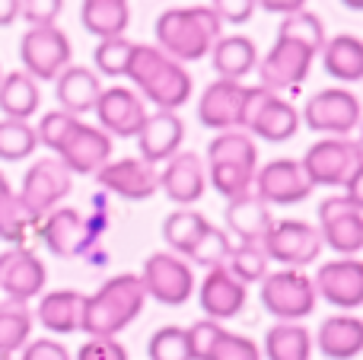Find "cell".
<instances>
[{
    "instance_id": "obj_1",
    "label": "cell",
    "mask_w": 363,
    "mask_h": 360,
    "mask_svg": "<svg viewBox=\"0 0 363 360\" xmlns=\"http://www.w3.org/2000/svg\"><path fill=\"white\" fill-rule=\"evenodd\" d=\"M325 48V26L315 13L300 10L284 16L271 51L258 61V80L268 93L296 89L313 70V61Z\"/></svg>"
},
{
    "instance_id": "obj_2",
    "label": "cell",
    "mask_w": 363,
    "mask_h": 360,
    "mask_svg": "<svg viewBox=\"0 0 363 360\" xmlns=\"http://www.w3.org/2000/svg\"><path fill=\"white\" fill-rule=\"evenodd\" d=\"M38 144L48 147L70 176H96L112 159V137L67 112H45L35 128Z\"/></svg>"
},
{
    "instance_id": "obj_3",
    "label": "cell",
    "mask_w": 363,
    "mask_h": 360,
    "mask_svg": "<svg viewBox=\"0 0 363 360\" xmlns=\"http://www.w3.org/2000/svg\"><path fill=\"white\" fill-rule=\"evenodd\" d=\"M125 77L138 86L140 99L157 106V112H176L191 99V74L185 70V64L172 61L157 45L134 42Z\"/></svg>"
},
{
    "instance_id": "obj_4",
    "label": "cell",
    "mask_w": 363,
    "mask_h": 360,
    "mask_svg": "<svg viewBox=\"0 0 363 360\" xmlns=\"http://www.w3.org/2000/svg\"><path fill=\"white\" fill-rule=\"evenodd\" d=\"M153 35H157V48L163 55L185 64L211 57L213 45L223 35V23L211 6H172V10L160 13Z\"/></svg>"
},
{
    "instance_id": "obj_5",
    "label": "cell",
    "mask_w": 363,
    "mask_h": 360,
    "mask_svg": "<svg viewBox=\"0 0 363 360\" xmlns=\"http://www.w3.org/2000/svg\"><path fill=\"white\" fill-rule=\"evenodd\" d=\"M147 291L140 274H115L93 297L83 300V325L89 338H115L144 313Z\"/></svg>"
},
{
    "instance_id": "obj_6",
    "label": "cell",
    "mask_w": 363,
    "mask_h": 360,
    "mask_svg": "<svg viewBox=\"0 0 363 360\" xmlns=\"http://www.w3.org/2000/svg\"><path fill=\"white\" fill-rule=\"evenodd\" d=\"M207 179L226 201L252 191L258 172V150L255 140L245 131H220L207 144Z\"/></svg>"
},
{
    "instance_id": "obj_7",
    "label": "cell",
    "mask_w": 363,
    "mask_h": 360,
    "mask_svg": "<svg viewBox=\"0 0 363 360\" xmlns=\"http://www.w3.org/2000/svg\"><path fill=\"white\" fill-rule=\"evenodd\" d=\"M309 185L322 189H345L351 176L363 166V150L351 137H322L300 159Z\"/></svg>"
},
{
    "instance_id": "obj_8",
    "label": "cell",
    "mask_w": 363,
    "mask_h": 360,
    "mask_svg": "<svg viewBox=\"0 0 363 360\" xmlns=\"http://www.w3.org/2000/svg\"><path fill=\"white\" fill-rule=\"evenodd\" d=\"M262 306L277 319V322H300V319L313 316L315 310V287L306 271L296 268H281V271H268L262 281Z\"/></svg>"
},
{
    "instance_id": "obj_9",
    "label": "cell",
    "mask_w": 363,
    "mask_h": 360,
    "mask_svg": "<svg viewBox=\"0 0 363 360\" xmlns=\"http://www.w3.org/2000/svg\"><path fill=\"white\" fill-rule=\"evenodd\" d=\"M252 137H262L268 144H284L300 131V112L284 99L281 93H268L264 86H249V99H245L242 128Z\"/></svg>"
},
{
    "instance_id": "obj_10",
    "label": "cell",
    "mask_w": 363,
    "mask_h": 360,
    "mask_svg": "<svg viewBox=\"0 0 363 360\" xmlns=\"http://www.w3.org/2000/svg\"><path fill=\"white\" fill-rule=\"evenodd\" d=\"M70 48L67 32H61L57 26H35L23 35L19 42V61L23 70L32 77L35 83H51L70 67Z\"/></svg>"
},
{
    "instance_id": "obj_11",
    "label": "cell",
    "mask_w": 363,
    "mask_h": 360,
    "mask_svg": "<svg viewBox=\"0 0 363 360\" xmlns=\"http://www.w3.org/2000/svg\"><path fill=\"white\" fill-rule=\"evenodd\" d=\"M70 189H74V176H70L67 166L57 157H42L26 169L23 189H19L16 195H19V201L26 204V210H29L35 220H42L45 214H51V210L70 195Z\"/></svg>"
},
{
    "instance_id": "obj_12",
    "label": "cell",
    "mask_w": 363,
    "mask_h": 360,
    "mask_svg": "<svg viewBox=\"0 0 363 360\" xmlns=\"http://www.w3.org/2000/svg\"><path fill=\"white\" fill-rule=\"evenodd\" d=\"M262 249L268 261H277L284 268H296L303 271L306 265L319 261L322 255V236L313 223L306 220H274L268 236L262 240Z\"/></svg>"
},
{
    "instance_id": "obj_13",
    "label": "cell",
    "mask_w": 363,
    "mask_h": 360,
    "mask_svg": "<svg viewBox=\"0 0 363 360\" xmlns=\"http://www.w3.org/2000/svg\"><path fill=\"white\" fill-rule=\"evenodd\" d=\"M360 99L345 86L319 89L303 106L306 128L315 134H328V137H347L360 125Z\"/></svg>"
},
{
    "instance_id": "obj_14",
    "label": "cell",
    "mask_w": 363,
    "mask_h": 360,
    "mask_svg": "<svg viewBox=\"0 0 363 360\" xmlns=\"http://www.w3.org/2000/svg\"><path fill=\"white\" fill-rule=\"evenodd\" d=\"M140 284H144L147 297H153L157 303L182 306L194 293V274H191V265L182 255L153 252L147 255L144 268H140Z\"/></svg>"
},
{
    "instance_id": "obj_15",
    "label": "cell",
    "mask_w": 363,
    "mask_h": 360,
    "mask_svg": "<svg viewBox=\"0 0 363 360\" xmlns=\"http://www.w3.org/2000/svg\"><path fill=\"white\" fill-rule=\"evenodd\" d=\"M96 233H99V227L74 208H55L38 220V236H42L45 249L57 259L86 255L89 246L96 242Z\"/></svg>"
},
{
    "instance_id": "obj_16",
    "label": "cell",
    "mask_w": 363,
    "mask_h": 360,
    "mask_svg": "<svg viewBox=\"0 0 363 360\" xmlns=\"http://www.w3.org/2000/svg\"><path fill=\"white\" fill-rule=\"evenodd\" d=\"M319 236L322 246L338 252L341 259H354L363 252V210H357L345 195H332L319 204Z\"/></svg>"
},
{
    "instance_id": "obj_17",
    "label": "cell",
    "mask_w": 363,
    "mask_h": 360,
    "mask_svg": "<svg viewBox=\"0 0 363 360\" xmlns=\"http://www.w3.org/2000/svg\"><path fill=\"white\" fill-rule=\"evenodd\" d=\"M252 191L262 198L264 204H277V208H290V204H300L313 195V185H309L306 172H303L300 159H271V163L258 166Z\"/></svg>"
},
{
    "instance_id": "obj_18",
    "label": "cell",
    "mask_w": 363,
    "mask_h": 360,
    "mask_svg": "<svg viewBox=\"0 0 363 360\" xmlns=\"http://www.w3.org/2000/svg\"><path fill=\"white\" fill-rule=\"evenodd\" d=\"M315 297L341 313H351L363 306V261L360 259H332L319 265L313 278Z\"/></svg>"
},
{
    "instance_id": "obj_19",
    "label": "cell",
    "mask_w": 363,
    "mask_h": 360,
    "mask_svg": "<svg viewBox=\"0 0 363 360\" xmlns=\"http://www.w3.org/2000/svg\"><path fill=\"white\" fill-rule=\"evenodd\" d=\"M249 86L242 80H213L198 99V121L211 131H239L242 128Z\"/></svg>"
},
{
    "instance_id": "obj_20",
    "label": "cell",
    "mask_w": 363,
    "mask_h": 360,
    "mask_svg": "<svg viewBox=\"0 0 363 360\" xmlns=\"http://www.w3.org/2000/svg\"><path fill=\"white\" fill-rule=\"evenodd\" d=\"M191 360H262V351L252 338L233 335L213 319H198L191 329H185Z\"/></svg>"
},
{
    "instance_id": "obj_21",
    "label": "cell",
    "mask_w": 363,
    "mask_h": 360,
    "mask_svg": "<svg viewBox=\"0 0 363 360\" xmlns=\"http://www.w3.org/2000/svg\"><path fill=\"white\" fill-rule=\"evenodd\" d=\"M45 271L42 259L26 246H13L0 255V293L13 303H29L45 291Z\"/></svg>"
},
{
    "instance_id": "obj_22",
    "label": "cell",
    "mask_w": 363,
    "mask_h": 360,
    "mask_svg": "<svg viewBox=\"0 0 363 360\" xmlns=\"http://www.w3.org/2000/svg\"><path fill=\"white\" fill-rule=\"evenodd\" d=\"M96 182L106 191L125 198V201H147L160 191V172L157 166H150L140 157H121V159H108L99 172Z\"/></svg>"
},
{
    "instance_id": "obj_23",
    "label": "cell",
    "mask_w": 363,
    "mask_h": 360,
    "mask_svg": "<svg viewBox=\"0 0 363 360\" xmlns=\"http://www.w3.org/2000/svg\"><path fill=\"white\" fill-rule=\"evenodd\" d=\"M96 118L108 137H138L140 125L147 121V106L131 86H108L99 93Z\"/></svg>"
},
{
    "instance_id": "obj_24",
    "label": "cell",
    "mask_w": 363,
    "mask_h": 360,
    "mask_svg": "<svg viewBox=\"0 0 363 360\" xmlns=\"http://www.w3.org/2000/svg\"><path fill=\"white\" fill-rule=\"evenodd\" d=\"M204 189H207V169L198 153L179 150L172 159H166V169L160 172V191H163L172 204L188 208V204L201 201Z\"/></svg>"
},
{
    "instance_id": "obj_25",
    "label": "cell",
    "mask_w": 363,
    "mask_h": 360,
    "mask_svg": "<svg viewBox=\"0 0 363 360\" xmlns=\"http://www.w3.org/2000/svg\"><path fill=\"white\" fill-rule=\"evenodd\" d=\"M245 300H249V291H245V284H239V281L226 271V265L211 268L198 287V303H201V310H204V316L213 319V322L239 316V313L245 310Z\"/></svg>"
},
{
    "instance_id": "obj_26",
    "label": "cell",
    "mask_w": 363,
    "mask_h": 360,
    "mask_svg": "<svg viewBox=\"0 0 363 360\" xmlns=\"http://www.w3.org/2000/svg\"><path fill=\"white\" fill-rule=\"evenodd\" d=\"M182 140H185V125L176 112H147V121L138 131L140 159L150 166L166 163L182 150Z\"/></svg>"
},
{
    "instance_id": "obj_27",
    "label": "cell",
    "mask_w": 363,
    "mask_h": 360,
    "mask_svg": "<svg viewBox=\"0 0 363 360\" xmlns=\"http://www.w3.org/2000/svg\"><path fill=\"white\" fill-rule=\"evenodd\" d=\"M223 217H226V230H230L239 242H245V246H262L268 230L274 227L271 208L255 195V191H245V195L226 201Z\"/></svg>"
},
{
    "instance_id": "obj_28",
    "label": "cell",
    "mask_w": 363,
    "mask_h": 360,
    "mask_svg": "<svg viewBox=\"0 0 363 360\" xmlns=\"http://www.w3.org/2000/svg\"><path fill=\"white\" fill-rule=\"evenodd\" d=\"M315 348L328 360H354L363 354V319L351 316V313H338L328 316L319 325L315 335Z\"/></svg>"
},
{
    "instance_id": "obj_29",
    "label": "cell",
    "mask_w": 363,
    "mask_h": 360,
    "mask_svg": "<svg viewBox=\"0 0 363 360\" xmlns=\"http://www.w3.org/2000/svg\"><path fill=\"white\" fill-rule=\"evenodd\" d=\"M99 93H102L99 74L89 67H80V64H70L55 80V96H57L61 112L77 115V118H80L83 112H93L96 102H99Z\"/></svg>"
},
{
    "instance_id": "obj_30",
    "label": "cell",
    "mask_w": 363,
    "mask_h": 360,
    "mask_svg": "<svg viewBox=\"0 0 363 360\" xmlns=\"http://www.w3.org/2000/svg\"><path fill=\"white\" fill-rule=\"evenodd\" d=\"M83 300L86 297L80 291H51L38 300L32 319H38V325L51 335H74L83 325Z\"/></svg>"
},
{
    "instance_id": "obj_31",
    "label": "cell",
    "mask_w": 363,
    "mask_h": 360,
    "mask_svg": "<svg viewBox=\"0 0 363 360\" xmlns=\"http://www.w3.org/2000/svg\"><path fill=\"white\" fill-rule=\"evenodd\" d=\"M322 67L328 77L341 83H360L363 80V38L351 35V32H341V35L325 38V48H322Z\"/></svg>"
},
{
    "instance_id": "obj_32",
    "label": "cell",
    "mask_w": 363,
    "mask_h": 360,
    "mask_svg": "<svg viewBox=\"0 0 363 360\" xmlns=\"http://www.w3.org/2000/svg\"><path fill=\"white\" fill-rule=\"evenodd\" d=\"M211 64L220 80H242L258 67V48L249 35H220L211 51Z\"/></svg>"
},
{
    "instance_id": "obj_33",
    "label": "cell",
    "mask_w": 363,
    "mask_h": 360,
    "mask_svg": "<svg viewBox=\"0 0 363 360\" xmlns=\"http://www.w3.org/2000/svg\"><path fill=\"white\" fill-rule=\"evenodd\" d=\"M42 106V89L26 70H13V74L0 77V112L4 118L13 121H29Z\"/></svg>"
},
{
    "instance_id": "obj_34",
    "label": "cell",
    "mask_w": 363,
    "mask_h": 360,
    "mask_svg": "<svg viewBox=\"0 0 363 360\" xmlns=\"http://www.w3.org/2000/svg\"><path fill=\"white\" fill-rule=\"evenodd\" d=\"M80 23L89 35L99 42L106 38H121L131 23V10L128 0H83L80 4Z\"/></svg>"
},
{
    "instance_id": "obj_35",
    "label": "cell",
    "mask_w": 363,
    "mask_h": 360,
    "mask_svg": "<svg viewBox=\"0 0 363 360\" xmlns=\"http://www.w3.org/2000/svg\"><path fill=\"white\" fill-rule=\"evenodd\" d=\"M32 230H38V220L26 210V204L19 201V195L10 189L6 176L0 172V240L10 242V246H23Z\"/></svg>"
},
{
    "instance_id": "obj_36",
    "label": "cell",
    "mask_w": 363,
    "mask_h": 360,
    "mask_svg": "<svg viewBox=\"0 0 363 360\" xmlns=\"http://www.w3.org/2000/svg\"><path fill=\"white\" fill-rule=\"evenodd\" d=\"M268 360H309L313 357V335L300 322H277L264 335V351Z\"/></svg>"
},
{
    "instance_id": "obj_37",
    "label": "cell",
    "mask_w": 363,
    "mask_h": 360,
    "mask_svg": "<svg viewBox=\"0 0 363 360\" xmlns=\"http://www.w3.org/2000/svg\"><path fill=\"white\" fill-rule=\"evenodd\" d=\"M32 322L35 319L26 303H13V300L0 303V357H13L29 344Z\"/></svg>"
},
{
    "instance_id": "obj_38",
    "label": "cell",
    "mask_w": 363,
    "mask_h": 360,
    "mask_svg": "<svg viewBox=\"0 0 363 360\" xmlns=\"http://www.w3.org/2000/svg\"><path fill=\"white\" fill-rule=\"evenodd\" d=\"M204 230H207L204 214H198L191 208H179L163 220V240L172 249V255H188Z\"/></svg>"
},
{
    "instance_id": "obj_39",
    "label": "cell",
    "mask_w": 363,
    "mask_h": 360,
    "mask_svg": "<svg viewBox=\"0 0 363 360\" xmlns=\"http://www.w3.org/2000/svg\"><path fill=\"white\" fill-rule=\"evenodd\" d=\"M38 147V134L29 121H13L4 118L0 121V159L4 163H19L29 159Z\"/></svg>"
},
{
    "instance_id": "obj_40",
    "label": "cell",
    "mask_w": 363,
    "mask_h": 360,
    "mask_svg": "<svg viewBox=\"0 0 363 360\" xmlns=\"http://www.w3.org/2000/svg\"><path fill=\"white\" fill-rule=\"evenodd\" d=\"M226 271L239 281V284H262L264 274H268V255H264L262 246H233L230 259H226Z\"/></svg>"
},
{
    "instance_id": "obj_41",
    "label": "cell",
    "mask_w": 363,
    "mask_h": 360,
    "mask_svg": "<svg viewBox=\"0 0 363 360\" xmlns=\"http://www.w3.org/2000/svg\"><path fill=\"white\" fill-rule=\"evenodd\" d=\"M233 252V242H230V233L226 230H217L213 223H207V230L201 233V240L191 246V252L185 255L191 265H201V268H220L226 265V259H230Z\"/></svg>"
},
{
    "instance_id": "obj_42",
    "label": "cell",
    "mask_w": 363,
    "mask_h": 360,
    "mask_svg": "<svg viewBox=\"0 0 363 360\" xmlns=\"http://www.w3.org/2000/svg\"><path fill=\"white\" fill-rule=\"evenodd\" d=\"M131 51H134V42L131 38H106V42L96 45L93 51V61H96V70L102 77H125L128 74V61H131Z\"/></svg>"
},
{
    "instance_id": "obj_43",
    "label": "cell",
    "mask_w": 363,
    "mask_h": 360,
    "mask_svg": "<svg viewBox=\"0 0 363 360\" xmlns=\"http://www.w3.org/2000/svg\"><path fill=\"white\" fill-rule=\"evenodd\" d=\"M147 357L150 360H191V348H188V335L179 325H163L153 332L147 342Z\"/></svg>"
},
{
    "instance_id": "obj_44",
    "label": "cell",
    "mask_w": 363,
    "mask_h": 360,
    "mask_svg": "<svg viewBox=\"0 0 363 360\" xmlns=\"http://www.w3.org/2000/svg\"><path fill=\"white\" fill-rule=\"evenodd\" d=\"M61 10H64V0H19V16L29 23V29H35V26H55Z\"/></svg>"
},
{
    "instance_id": "obj_45",
    "label": "cell",
    "mask_w": 363,
    "mask_h": 360,
    "mask_svg": "<svg viewBox=\"0 0 363 360\" xmlns=\"http://www.w3.org/2000/svg\"><path fill=\"white\" fill-rule=\"evenodd\" d=\"M77 360H128V351L118 338H89L80 344Z\"/></svg>"
},
{
    "instance_id": "obj_46",
    "label": "cell",
    "mask_w": 363,
    "mask_h": 360,
    "mask_svg": "<svg viewBox=\"0 0 363 360\" xmlns=\"http://www.w3.org/2000/svg\"><path fill=\"white\" fill-rule=\"evenodd\" d=\"M213 13H217L220 23H230V26H242L252 19V13L258 10L255 0H213L211 6Z\"/></svg>"
},
{
    "instance_id": "obj_47",
    "label": "cell",
    "mask_w": 363,
    "mask_h": 360,
    "mask_svg": "<svg viewBox=\"0 0 363 360\" xmlns=\"http://www.w3.org/2000/svg\"><path fill=\"white\" fill-rule=\"evenodd\" d=\"M19 360H70V354L61 342H55V338H35V342H29L23 348Z\"/></svg>"
},
{
    "instance_id": "obj_48",
    "label": "cell",
    "mask_w": 363,
    "mask_h": 360,
    "mask_svg": "<svg viewBox=\"0 0 363 360\" xmlns=\"http://www.w3.org/2000/svg\"><path fill=\"white\" fill-rule=\"evenodd\" d=\"M264 13H277V16H294V13L306 10V0H255Z\"/></svg>"
},
{
    "instance_id": "obj_49",
    "label": "cell",
    "mask_w": 363,
    "mask_h": 360,
    "mask_svg": "<svg viewBox=\"0 0 363 360\" xmlns=\"http://www.w3.org/2000/svg\"><path fill=\"white\" fill-rule=\"evenodd\" d=\"M345 198H347V201H351L357 210H363V166L351 176V182L345 185Z\"/></svg>"
},
{
    "instance_id": "obj_50",
    "label": "cell",
    "mask_w": 363,
    "mask_h": 360,
    "mask_svg": "<svg viewBox=\"0 0 363 360\" xmlns=\"http://www.w3.org/2000/svg\"><path fill=\"white\" fill-rule=\"evenodd\" d=\"M19 19V0H0V29L13 26Z\"/></svg>"
},
{
    "instance_id": "obj_51",
    "label": "cell",
    "mask_w": 363,
    "mask_h": 360,
    "mask_svg": "<svg viewBox=\"0 0 363 360\" xmlns=\"http://www.w3.org/2000/svg\"><path fill=\"white\" fill-rule=\"evenodd\" d=\"M341 4H345L347 10H354V13H363V0H341Z\"/></svg>"
},
{
    "instance_id": "obj_52",
    "label": "cell",
    "mask_w": 363,
    "mask_h": 360,
    "mask_svg": "<svg viewBox=\"0 0 363 360\" xmlns=\"http://www.w3.org/2000/svg\"><path fill=\"white\" fill-rule=\"evenodd\" d=\"M357 128H360V140H357V144H360V150H363V118H360V125H357Z\"/></svg>"
},
{
    "instance_id": "obj_53",
    "label": "cell",
    "mask_w": 363,
    "mask_h": 360,
    "mask_svg": "<svg viewBox=\"0 0 363 360\" xmlns=\"http://www.w3.org/2000/svg\"><path fill=\"white\" fill-rule=\"evenodd\" d=\"M0 360H13V357H0Z\"/></svg>"
},
{
    "instance_id": "obj_54",
    "label": "cell",
    "mask_w": 363,
    "mask_h": 360,
    "mask_svg": "<svg viewBox=\"0 0 363 360\" xmlns=\"http://www.w3.org/2000/svg\"><path fill=\"white\" fill-rule=\"evenodd\" d=\"M0 77H4V74H0Z\"/></svg>"
}]
</instances>
